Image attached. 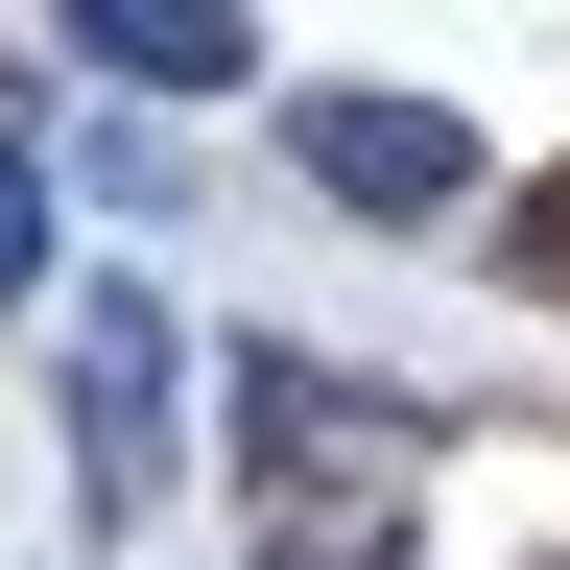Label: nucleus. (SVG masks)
Instances as JSON below:
<instances>
[{
    "label": "nucleus",
    "mask_w": 570,
    "mask_h": 570,
    "mask_svg": "<svg viewBox=\"0 0 570 570\" xmlns=\"http://www.w3.org/2000/svg\"><path fill=\"white\" fill-rule=\"evenodd\" d=\"M285 142H309L333 214H452L475 190V119L452 96H285Z\"/></svg>",
    "instance_id": "f257e3e1"
},
{
    "label": "nucleus",
    "mask_w": 570,
    "mask_h": 570,
    "mask_svg": "<svg viewBox=\"0 0 570 570\" xmlns=\"http://www.w3.org/2000/svg\"><path fill=\"white\" fill-rule=\"evenodd\" d=\"M71 475H96V523L167 475V309L142 285H96V333H71Z\"/></svg>",
    "instance_id": "f03ea898"
},
{
    "label": "nucleus",
    "mask_w": 570,
    "mask_h": 570,
    "mask_svg": "<svg viewBox=\"0 0 570 570\" xmlns=\"http://www.w3.org/2000/svg\"><path fill=\"white\" fill-rule=\"evenodd\" d=\"M71 71H119V96H238V24H214V0H71Z\"/></svg>",
    "instance_id": "7ed1b4c3"
},
{
    "label": "nucleus",
    "mask_w": 570,
    "mask_h": 570,
    "mask_svg": "<svg viewBox=\"0 0 570 570\" xmlns=\"http://www.w3.org/2000/svg\"><path fill=\"white\" fill-rule=\"evenodd\" d=\"M48 285V190H24V142H0V309Z\"/></svg>",
    "instance_id": "20e7f679"
}]
</instances>
